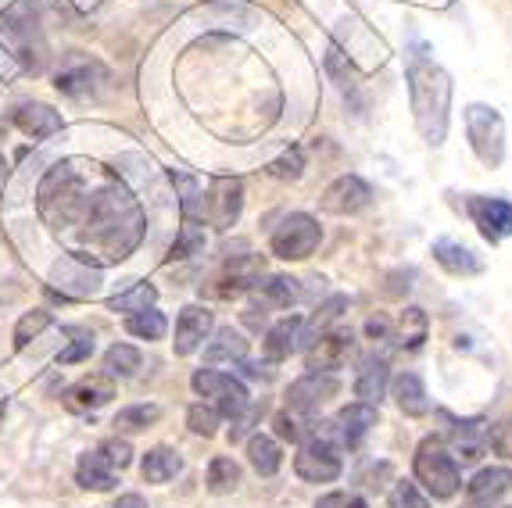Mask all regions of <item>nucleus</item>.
I'll return each instance as SVG.
<instances>
[{"instance_id":"nucleus-19","label":"nucleus","mask_w":512,"mask_h":508,"mask_svg":"<svg viewBox=\"0 0 512 508\" xmlns=\"http://www.w3.org/2000/svg\"><path fill=\"white\" fill-rule=\"evenodd\" d=\"M509 487H512V469H505V466L480 469V473L466 483V505L462 508H491Z\"/></svg>"},{"instance_id":"nucleus-47","label":"nucleus","mask_w":512,"mask_h":508,"mask_svg":"<svg viewBox=\"0 0 512 508\" xmlns=\"http://www.w3.org/2000/svg\"><path fill=\"white\" fill-rule=\"evenodd\" d=\"M262 415H265V398L258 401V405H248L237 415V423H233V430H230V441H240V437H244V433H248Z\"/></svg>"},{"instance_id":"nucleus-25","label":"nucleus","mask_w":512,"mask_h":508,"mask_svg":"<svg viewBox=\"0 0 512 508\" xmlns=\"http://www.w3.org/2000/svg\"><path fill=\"white\" fill-rule=\"evenodd\" d=\"M15 126L22 129L26 136H33V140H47V136L61 133V115L54 108H47V104H22V108L15 111Z\"/></svg>"},{"instance_id":"nucleus-3","label":"nucleus","mask_w":512,"mask_h":508,"mask_svg":"<svg viewBox=\"0 0 512 508\" xmlns=\"http://www.w3.org/2000/svg\"><path fill=\"white\" fill-rule=\"evenodd\" d=\"M86 201H90V183H86L83 161H58L36 190V212L43 226H51L58 237H69Z\"/></svg>"},{"instance_id":"nucleus-20","label":"nucleus","mask_w":512,"mask_h":508,"mask_svg":"<svg viewBox=\"0 0 512 508\" xmlns=\"http://www.w3.org/2000/svg\"><path fill=\"white\" fill-rule=\"evenodd\" d=\"M301 326H305V322H301L298 315H283L276 326H269V333H265V340H262L265 358H269V362H287L301 344Z\"/></svg>"},{"instance_id":"nucleus-1","label":"nucleus","mask_w":512,"mask_h":508,"mask_svg":"<svg viewBox=\"0 0 512 508\" xmlns=\"http://www.w3.org/2000/svg\"><path fill=\"white\" fill-rule=\"evenodd\" d=\"M144 233L147 215L140 208V201L122 183L111 179V183H104V187H97L90 194L83 215L72 226L69 240L76 247L72 254H79V258L94 265H111L137 251Z\"/></svg>"},{"instance_id":"nucleus-24","label":"nucleus","mask_w":512,"mask_h":508,"mask_svg":"<svg viewBox=\"0 0 512 508\" xmlns=\"http://www.w3.org/2000/svg\"><path fill=\"white\" fill-rule=\"evenodd\" d=\"M434 258H437V265H441L444 272H452V276H480V272H484V262H480L466 244H459V240H437Z\"/></svg>"},{"instance_id":"nucleus-50","label":"nucleus","mask_w":512,"mask_h":508,"mask_svg":"<svg viewBox=\"0 0 512 508\" xmlns=\"http://www.w3.org/2000/svg\"><path fill=\"white\" fill-rule=\"evenodd\" d=\"M115 508H147V501L140 498V494H122V498L115 501Z\"/></svg>"},{"instance_id":"nucleus-41","label":"nucleus","mask_w":512,"mask_h":508,"mask_svg":"<svg viewBox=\"0 0 512 508\" xmlns=\"http://www.w3.org/2000/svg\"><path fill=\"white\" fill-rule=\"evenodd\" d=\"M265 172L276 179H301V172H305V151H301V147H287L280 158L269 161Z\"/></svg>"},{"instance_id":"nucleus-36","label":"nucleus","mask_w":512,"mask_h":508,"mask_svg":"<svg viewBox=\"0 0 512 508\" xmlns=\"http://www.w3.org/2000/svg\"><path fill=\"white\" fill-rule=\"evenodd\" d=\"M154 297H158V290L151 287V283H137L133 290H126V294H115L108 301L111 312H129V315H137V312H147V308L154 305Z\"/></svg>"},{"instance_id":"nucleus-46","label":"nucleus","mask_w":512,"mask_h":508,"mask_svg":"<svg viewBox=\"0 0 512 508\" xmlns=\"http://www.w3.org/2000/svg\"><path fill=\"white\" fill-rule=\"evenodd\" d=\"M487 444L495 448V455L512 458V419H502L498 426L487 430Z\"/></svg>"},{"instance_id":"nucleus-16","label":"nucleus","mask_w":512,"mask_h":508,"mask_svg":"<svg viewBox=\"0 0 512 508\" xmlns=\"http://www.w3.org/2000/svg\"><path fill=\"white\" fill-rule=\"evenodd\" d=\"M111 398H115V380H111L108 373H90L72 383V387L61 390V405L76 415L97 412V408H104Z\"/></svg>"},{"instance_id":"nucleus-34","label":"nucleus","mask_w":512,"mask_h":508,"mask_svg":"<svg viewBox=\"0 0 512 508\" xmlns=\"http://www.w3.org/2000/svg\"><path fill=\"white\" fill-rule=\"evenodd\" d=\"M126 330L140 340H162L165 330H169V319H165L158 308H147V312H137L126 319Z\"/></svg>"},{"instance_id":"nucleus-8","label":"nucleus","mask_w":512,"mask_h":508,"mask_svg":"<svg viewBox=\"0 0 512 508\" xmlns=\"http://www.w3.org/2000/svg\"><path fill=\"white\" fill-rule=\"evenodd\" d=\"M101 265L86 262L79 254H61L51 269V290L65 301H86V297L101 294Z\"/></svg>"},{"instance_id":"nucleus-29","label":"nucleus","mask_w":512,"mask_h":508,"mask_svg":"<svg viewBox=\"0 0 512 508\" xmlns=\"http://www.w3.org/2000/svg\"><path fill=\"white\" fill-rule=\"evenodd\" d=\"M255 294L262 301V308H291L298 301V280H291V276H269L265 283H255Z\"/></svg>"},{"instance_id":"nucleus-52","label":"nucleus","mask_w":512,"mask_h":508,"mask_svg":"<svg viewBox=\"0 0 512 508\" xmlns=\"http://www.w3.org/2000/svg\"><path fill=\"white\" fill-rule=\"evenodd\" d=\"M4 169H8V165H4V154H0V179H4Z\"/></svg>"},{"instance_id":"nucleus-7","label":"nucleus","mask_w":512,"mask_h":508,"mask_svg":"<svg viewBox=\"0 0 512 508\" xmlns=\"http://www.w3.org/2000/svg\"><path fill=\"white\" fill-rule=\"evenodd\" d=\"M319 240H323V229L312 215L305 212H294L273 229V237H269V251L283 262H305L308 254L316 251Z\"/></svg>"},{"instance_id":"nucleus-2","label":"nucleus","mask_w":512,"mask_h":508,"mask_svg":"<svg viewBox=\"0 0 512 508\" xmlns=\"http://www.w3.org/2000/svg\"><path fill=\"white\" fill-rule=\"evenodd\" d=\"M405 79H409V104L419 136L430 147H441L448 136V111H452V76L430 58L423 43H416V51L405 61Z\"/></svg>"},{"instance_id":"nucleus-53","label":"nucleus","mask_w":512,"mask_h":508,"mask_svg":"<svg viewBox=\"0 0 512 508\" xmlns=\"http://www.w3.org/2000/svg\"><path fill=\"white\" fill-rule=\"evenodd\" d=\"M509 508H512V505H509Z\"/></svg>"},{"instance_id":"nucleus-6","label":"nucleus","mask_w":512,"mask_h":508,"mask_svg":"<svg viewBox=\"0 0 512 508\" xmlns=\"http://www.w3.org/2000/svg\"><path fill=\"white\" fill-rule=\"evenodd\" d=\"M466 133H470V147L487 169H498L505 161V122L495 108L487 104H470L466 108Z\"/></svg>"},{"instance_id":"nucleus-51","label":"nucleus","mask_w":512,"mask_h":508,"mask_svg":"<svg viewBox=\"0 0 512 508\" xmlns=\"http://www.w3.org/2000/svg\"><path fill=\"white\" fill-rule=\"evenodd\" d=\"M4 412H8V398H0V423H4Z\"/></svg>"},{"instance_id":"nucleus-33","label":"nucleus","mask_w":512,"mask_h":508,"mask_svg":"<svg viewBox=\"0 0 512 508\" xmlns=\"http://www.w3.org/2000/svg\"><path fill=\"white\" fill-rule=\"evenodd\" d=\"M162 419V408L158 405H129V408H122L119 415H115V430L119 433H140V430H147L151 423H158Z\"/></svg>"},{"instance_id":"nucleus-45","label":"nucleus","mask_w":512,"mask_h":508,"mask_svg":"<svg viewBox=\"0 0 512 508\" xmlns=\"http://www.w3.org/2000/svg\"><path fill=\"white\" fill-rule=\"evenodd\" d=\"M101 455L111 462V469L115 473H122V469L133 462V448H129V441H119V437H111V441H104L101 444Z\"/></svg>"},{"instance_id":"nucleus-9","label":"nucleus","mask_w":512,"mask_h":508,"mask_svg":"<svg viewBox=\"0 0 512 508\" xmlns=\"http://www.w3.org/2000/svg\"><path fill=\"white\" fill-rule=\"evenodd\" d=\"M190 387L197 390V398H205L208 405L219 415H226V419H237V415L251 405L248 387L240 380H233L230 373H219V369H197Z\"/></svg>"},{"instance_id":"nucleus-15","label":"nucleus","mask_w":512,"mask_h":508,"mask_svg":"<svg viewBox=\"0 0 512 508\" xmlns=\"http://www.w3.org/2000/svg\"><path fill=\"white\" fill-rule=\"evenodd\" d=\"M351 351H355V340H351V333H344V330L319 333V337L312 340V344H308V351H305L308 373H337V369H344V365H348Z\"/></svg>"},{"instance_id":"nucleus-21","label":"nucleus","mask_w":512,"mask_h":508,"mask_svg":"<svg viewBox=\"0 0 512 508\" xmlns=\"http://www.w3.org/2000/svg\"><path fill=\"white\" fill-rule=\"evenodd\" d=\"M387 383H391V373H387V358L384 355H369L359 362V376H355V394L366 405H380L387 394Z\"/></svg>"},{"instance_id":"nucleus-4","label":"nucleus","mask_w":512,"mask_h":508,"mask_svg":"<svg viewBox=\"0 0 512 508\" xmlns=\"http://www.w3.org/2000/svg\"><path fill=\"white\" fill-rule=\"evenodd\" d=\"M341 430L337 423H312V430L305 433V441L298 444L294 455V473L305 483H330L344 473L341 466Z\"/></svg>"},{"instance_id":"nucleus-11","label":"nucleus","mask_w":512,"mask_h":508,"mask_svg":"<svg viewBox=\"0 0 512 508\" xmlns=\"http://www.w3.org/2000/svg\"><path fill=\"white\" fill-rule=\"evenodd\" d=\"M108 83V72H104L97 61L83 58V54H69L61 61V68L54 72V86L58 94L76 97V101H86V97H97V86Z\"/></svg>"},{"instance_id":"nucleus-35","label":"nucleus","mask_w":512,"mask_h":508,"mask_svg":"<svg viewBox=\"0 0 512 508\" xmlns=\"http://www.w3.org/2000/svg\"><path fill=\"white\" fill-rule=\"evenodd\" d=\"M237 483H240V466L233 462V458L219 455L212 458V466H208V491L212 494H230L237 491Z\"/></svg>"},{"instance_id":"nucleus-39","label":"nucleus","mask_w":512,"mask_h":508,"mask_svg":"<svg viewBox=\"0 0 512 508\" xmlns=\"http://www.w3.org/2000/svg\"><path fill=\"white\" fill-rule=\"evenodd\" d=\"M273 430H276V437H280V441L301 444V441H305V433L312 430V423H305V415L294 412V408H283V412L273 415Z\"/></svg>"},{"instance_id":"nucleus-44","label":"nucleus","mask_w":512,"mask_h":508,"mask_svg":"<svg viewBox=\"0 0 512 508\" xmlns=\"http://www.w3.org/2000/svg\"><path fill=\"white\" fill-rule=\"evenodd\" d=\"M387 508H430V501L419 494L416 483L398 480V487H394L391 498H387Z\"/></svg>"},{"instance_id":"nucleus-18","label":"nucleus","mask_w":512,"mask_h":508,"mask_svg":"<svg viewBox=\"0 0 512 508\" xmlns=\"http://www.w3.org/2000/svg\"><path fill=\"white\" fill-rule=\"evenodd\" d=\"M215 319L208 308L201 305H187L180 312V322H176V340H172V348H176V355L187 358L194 355L197 348H205L208 333H212Z\"/></svg>"},{"instance_id":"nucleus-26","label":"nucleus","mask_w":512,"mask_h":508,"mask_svg":"<svg viewBox=\"0 0 512 508\" xmlns=\"http://www.w3.org/2000/svg\"><path fill=\"white\" fill-rule=\"evenodd\" d=\"M448 441H452V458H462V462H477V458L484 455L487 430H484V423H480V419H462V423H452Z\"/></svg>"},{"instance_id":"nucleus-42","label":"nucleus","mask_w":512,"mask_h":508,"mask_svg":"<svg viewBox=\"0 0 512 508\" xmlns=\"http://www.w3.org/2000/svg\"><path fill=\"white\" fill-rule=\"evenodd\" d=\"M69 337H72V344L58 355L61 365H76V362H83V358L94 355V333L90 330H69Z\"/></svg>"},{"instance_id":"nucleus-38","label":"nucleus","mask_w":512,"mask_h":508,"mask_svg":"<svg viewBox=\"0 0 512 508\" xmlns=\"http://www.w3.org/2000/svg\"><path fill=\"white\" fill-rule=\"evenodd\" d=\"M104 369H108V376H133L140 369V351L133 344H115L104 355Z\"/></svg>"},{"instance_id":"nucleus-12","label":"nucleus","mask_w":512,"mask_h":508,"mask_svg":"<svg viewBox=\"0 0 512 508\" xmlns=\"http://www.w3.org/2000/svg\"><path fill=\"white\" fill-rule=\"evenodd\" d=\"M244 208V183L233 176H215L205 190V222L212 229H230Z\"/></svg>"},{"instance_id":"nucleus-28","label":"nucleus","mask_w":512,"mask_h":508,"mask_svg":"<svg viewBox=\"0 0 512 508\" xmlns=\"http://www.w3.org/2000/svg\"><path fill=\"white\" fill-rule=\"evenodd\" d=\"M394 401L402 408L409 419H423L430 412V398H427V387L419 380L416 373H402L394 380Z\"/></svg>"},{"instance_id":"nucleus-27","label":"nucleus","mask_w":512,"mask_h":508,"mask_svg":"<svg viewBox=\"0 0 512 508\" xmlns=\"http://www.w3.org/2000/svg\"><path fill=\"white\" fill-rule=\"evenodd\" d=\"M427 333H430L427 312L412 305V308H405V312L398 315V326H394L391 340H394V344H398L402 351H419V348H423V340H427Z\"/></svg>"},{"instance_id":"nucleus-14","label":"nucleus","mask_w":512,"mask_h":508,"mask_svg":"<svg viewBox=\"0 0 512 508\" xmlns=\"http://www.w3.org/2000/svg\"><path fill=\"white\" fill-rule=\"evenodd\" d=\"M369 201H373V187H369L362 176H355V172H344V176H337L330 187L323 190L319 208H323L326 215H355V212H362Z\"/></svg>"},{"instance_id":"nucleus-32","label":"nucleus","mask_w":512,"mask_h":508,"mask_svg":"<svg viewBox=\"0 0 512 508\" xmlns=\"http://www.w3.org/2000/svg\"><path fill=\"white\" fill-rule=\"evenodd\" d=\"M248 355V340L240 337L233 326H222L215 333V340L205 348V358L208 362H240V358Z\"/></svg>"},{"instance_id":"nucleus-40","label":"nucleus","mask_w":512,"mask_h":508,"mask_svg":"<svg viewBox=\"0 0 512 508\" xmlns=\"http://www.w3.org/2000/svg\"><path fill=\"white\" fill-rule=\"evenodd\" d=\"M47 326H51V312H43V308H36V312L22 315V319H18V326H15V348L26 351L29 340L40 337V333L47 330Z\"/></svg>"},{"instance_id":"nucleus-48","label":"nucleus","mask_w":512,"mask_h":508,"mask_svg":"<svg viewBox=\"0 0 512 508\" xmlns=\"http://www.w3.org/2000/svg\"><path fill=\"white\" fill-rule=\"evenodd\" d=\"M316 508H369V505L359 498V494H351V491H330L316 501Z\"/></svg>"},{"instance_id":"nucleus-49","label":"nucleus","mask_w":512,"mask_h":508,"mask_svg":"<svg viewBox=\"0 0 512 508\" xmlns=\"http://www.w3.org/2000/svg\"><path fill=\"white\" fill-rule=\"evenodd\" d=\"M366 337L369 340H387L391 337V319H387V315H373V319L366 322Z\"/></svg>"},{"instance_id":"nucleus-37","label":"nucleus","mask_w":512,"mask_h":508,"mask_svg":"<svg viewBox=\"0 0 512 508\" xmlns=\"http://www.w3.org/2000/svg\"><path fill=\"white\" fill-rule=\"evenodd\" d=\"M205 247V226H197V222H183L180 226V237L172 244V251L165 254V262H183L190 254H197Z\"/></svg>"},{"instance_id":"nucleus-10","label":"nucleus","mask_w":512,"mask_h":508,"mask_svg":"<svg viewBox=\"0 0 512 508\" xmlns=\"http://www.w3.org/2000/svg\"><path fill=\"white\" fill-rule=\"evenodd\" d=\"M265 276V262L262 254H237L230 262L222 265L219 276L212 280L208 294L212 297H222V301H233V297H244L255 290V283Z\"/></svg>"},{"instance_id":"nucleus-31","label":"nucleus","mask_w":512,"mask_h":508,"mask_svg":"<svg viewBox=\"0 0 512 508\" xmlns=\"http://www.w3.org/2000/svg\"><path fill=\"white\" fill-rule=\"evenodd\" d=\"M183 469V458L176 455L172 448H151L144 455V466H140V473H144L147 483H169L172 476Z\"/></svg>"},{"instance_id":"nucleus-23","label":"nucleus","mask_w":512,"mask_h":508,"mask_svg":"<svg viewBox=\"0 0 512 508\" xmlns=\"http://www.w3.org/2000/svg\"><path fill=\"white\" fill-rule=\"evenodd\" d=\"M337 430H341L344 448H359L362 437L376 426V405H366V401H355V405L341 408V415L333 419Z\"/></svg>"},{"instance_id":"nucleus-30","label":"nucleus","mask_w":512,"mask_h":508,"mask_svg":"<svg viewBox=\"0 0 512 508\" xmlns=\"http://www.w3.org/2000/svg\"><path fill=\"white\" fill-rule=\"evenodd\" d=\"M248 462L255 466L258 476H276L283 466L280 444H276L273 437H265V433H255L248 441Z\"/></svg>"},{"instance_id":"nucleus-5","label":"nucleus","mask_w":512,"mask_h":508,"mask_svg":"<svg viewBox=\"0 0 512 508\" xmlns=\"http://www.w3.org/2000/svg\"><path fill=\"white\" fill-rule=\"evenodd\" d=\"M416 480L434 494L437 501H448L462 491V473H459V462L452 458V451L444 448L441 437H427V441L416 448Z\"/></svg>"},{"instance_id":"nucleus-43","label":"nucleus","mask_w":512,"mask_h":508,"mask_svg":"<svg viewBox=\"0 0 512 508\" xmlns=\"http://www.w3.org/2000/svg\"><path fill=\"white\" fill-rule=\"evenodd\" d=\"M219 419H222V415L215 412L208 401H201V405H190V412H187V426L197 433V437H212L215 426H219Z\"/></svg>"},{"instance_id":"nucleus-22","label":"nucleus","mask_w":512,"mask_h":508,"mask_svg":"<svg viewBox=\"0 0 512 508\" xmlns=\"http://www.w3.org/2000/svg\"><path fill=\"white\" fill-rule=\"evenodd\" d=\"M76 483L83 491H111L115 483H119V473L111 469V462L97 451H83L79 455V466H76Z\"/></svg>"},{"instance_id":"nucleus-17","label":"nucleus","mask_w":512,"mask_h":508,"mask_svg":"<svg viewBox=\"0 0 512 508\" xmlns=\"http://www.w3.org/2000/svg\"><path fill=\"white\" fill-rule=\"evenodd\" d=\"M337 390H341V383H337L333 373H305L301 380H294L291 387H287V408L308 415V412H316L323 401H330Z\"/></svg>"},{"instance_id":"nucleus-13","label":"nucleus","mask_w":512,"mask_h":508,"mask_svg":"<svg viewBox=\"0 0 512 508\" xmlns=\"http://www.w3.org/2000/svg\"><path fill=\"white\" fill-rule=\"evenodd\" d=\"M466 212H470L473 226L480 229V237L491 240V244L512 237V201H505V197L473 194L466 197Z\"/></svg>"}]
</instances>
